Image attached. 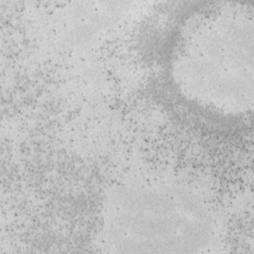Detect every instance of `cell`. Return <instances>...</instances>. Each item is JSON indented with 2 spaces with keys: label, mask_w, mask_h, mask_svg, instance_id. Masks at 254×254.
Wrapping results in <instances>:
<instances>
[{
  "label": "cell",
  "mask_w": 254,
  "mask_h": 254,
  "mask_svg": "<svg viewBox=\"0 0 254 254\" xmlns=\"http://www.w3.org/2000/svg\"><path fill=\"white\" fill-rule=\"evenodd\" d=\"M216 230L211 207L190 187L132 180L107 191L99 240L116 253H197L214 244Z\"/></svg>",
  "instance_id": "6da1fadb"
},
{
  "label": "cell",
  "mask_w": 254,
  "mask_h": 254,
  "mask_svg": "<svg viewBox=\"0 0 254 254\" xmlns=\"http://www.w3.org/2000/svg\"><path fill=\"white\" fill-rule=\"evenodd\" d=\"M253 16L229 3L198 15L172 64L176 85L190 100L229 116L251 111L254 94Z\"/></svg>",
  "instance_id": "7a4b0ae2"
}]
</instances>
